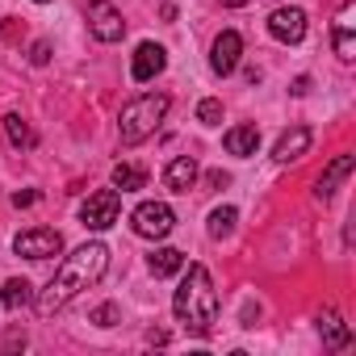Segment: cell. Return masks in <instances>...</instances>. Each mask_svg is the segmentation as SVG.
I'll return each mask as SVG.
<instances>
[{"label": "cell", "instance_id": "cell-28", "mask_svg": "<svg viewBox=\"0 0 356 356\" xmlns=\"http://www.w3.org/2000/svg\"><path fill=\"white\" fill-rule=\"evenodd\" d=\"M222 5H227V9H243V5H248V0H222Z\"/></svg>", "mask_w": 356, "mask_h": 356}, {"label": "cell", "instance_id": "cell-24", "mask_svg": "<svg viewBox=\"0 0 356 356\" xmlns=\"http://www.w3.org/2000/svg\"><path fill=\"white\" fill-rule=\"evenodd\" d=\"M30 63H34V67H47V63H51V42H34V47H30Z\"/></svg>", "mask_w": 356, "mask_h": 356}, {"label": "cell", "instance_id": "cell-12", "mask_svg": "<svg viewBox=\"0 0 356 356\" xmlns=\"http://www.w3.org/2000/svg\"><path fill=\"white\" fill-rule=\"evenodd\" d=\"M352 168H356V155H335V159L327 163V172L314 181V197H318V202H331V197H335V189L352 176Z\"/></svg>", "mask_w": 356, "mask_h": 356}, {"label": "cell", "instance_id": "cell-4", "mask_svg": "<svg viewBox=\"0 0 356 356\" xmlns=\"http://www.w3.org/2000/svg\"><path fill=\"white\" fill-rule=\"evenodd\" d=\"M172 227H176V214H172L168 202H143V206H134V214H130V231H134L138 239H168Z\"/></svg>", "mask_w": 356, "mask_h": 356}, {"label": "cell", "instance_id": "cell-26", "mask_svg": "<svg viewBox=\"0 0 356 356\" xmlns=\"http://www.w3.org/2000/svg\"><path fill=\"white\" fill-rule=\"evenodd\" d=\"M289 92H293V97H306V92H310V76H298V80H293V88H289Z\"/></svg>", "mask_w": 356, "mask_h": 356}, {"label": "cell", "instance_id": "cell-3", "mask_svg": "<svg viewBox=\"0 0 356 356\" xmlns=\"http://www.w3.org/2000/svg\"><path fill=\"white\" fill-rule=\"evenodd\" d=\"M168 109H172V97L168 92H143V97L126 101L122 113H118V138H122V147L147 143L159 130V122L168 118Z\"/></svg>", "mask_w": 356, "mask_h": 356}, {"label": "cell", "instance_id": "cell-11", "mask_svg": "<svg viewBox=\"0 0 356 356\" xmlns=\"http://www.w3.org/2000/svg\"><path fill=\"white\" fill-rule=\"evenodd\" d=\"M239 55H243V38L235 30H222L214 38V47H210V72L214 76H231L239 67Z\"/></svg>", "mask_w": 356, "mask_h": 356}, {"label": "cell", "instance_id": "cell-29", "mask_svg": "<svg viewBox=\"0 0 356 356\" xmlns=\"http://www.w3.org/2000/svg\"><path fill=\"white\" fill-rule=\"evenodd\" d=\"M34 5H51V0H34Z\"/></svg>", "mask_w": 356, "mask_h": 356}, {"label": "cell", "instance_id": "cell-15", "mask_svg": "<svg viewBox=\"0 0 356 356\" xmlns=\"http://www.w3.org/2000/svg\"><path fill=\"white\" fill-rule=\"evenodd\" d=\"M222 147H227V155H239V159L256 155V151H260V126H252V122L231 126V130L222 134Z\"/></svg>", "mask_w": 356, "mask_h": 356}, {"label": "cell", "instance_id": "cell-6", "mask_svg": "<svg viewBox=\"0 0 356 356\" xmlns=\"http://www.w3.org/2000/svg\"><path fill=\"white\" fill-rule=\"evenodd\" d=\"M84 17H88V34L97 42H122L126 38V17H122L118 5H109V0H88Z\"/></svg>", "mask_w": 356, "mask_h": 356}, {"label": "cell", "instance_id": "cell-8", "mask_svg": "<svg viewBox=\"0 0 356 356\" xmlns=\"http://www.w3.org/2000/svg\"><path fill=\"white\" fill-rule=\"evenodd\" d=\"M268 34H273L277 42H285V47L302 42V38H306V13H302L298 5L273 9V13H268Z\"/></svg>", "mask_w": 356, "mask_h": 356}, {"label": "cell", "instance_id": "cell-20", "mask_svg": "<svg viewBox=\"0 0 356 356\" xmlns=\"http://www.w3.org/2000/svg\"><path fill=\"white\" fill-rule=\"evenodd\" d=\"M235 222H239V210L235 206H218L210 214V239H231L235 235Z\"/></svg>", "mask_w": 356, "mask_h": 356}, {"label": "cell", "instance_id": "cell-25", "mask_svg": "<svg viewBox=\"0 0 356 356\" xmlns=\"http://www.w3.org/2000/svg\"><path fill=\"white\" fill-rule=\"evenodd\" d=\"M34 202H38L34 189H17V193H13V206H17V210H22V206H34Z\"/></svg>", "mask_w": 356, "mask_h": 356}, {"label": "cell", "instance_id": "cell-27", "mask_svg": "<svg viewBox=\"0 0 356 356\" xmlns=\"http://www.w3.org/2000/svg\"><path fill=\"white\" fill-rule=\"evenodd\" d=\"M227 185H231L227 172H210V189H227Z\"/></svg>", "mask_w": 356, "mask_h": 356}, {"label": "cell", "instance_id": "cell-5", "mask_svg": "<svg viewBox=\"0 0 356 356\" xmlns=\"http://www.w3.org/2000/svg\"><path fill=\"white\" fill-rule=\"evenodd\" d=\"M118 218H122V193L118 189H97L80 206V227H88V231H109Z\"/></svg>", "mask_w": 356, "mask_h": 356}, {"label": "cell", "instance_id": "cell-1", "mask_svg": "<svg viewBox=\"0 0 356 356\" xmlns=\"http://www.w3.org/2000/svg\"><path fill=\"white\" fill-rule=\"evenodd\" d=\"M105 268H109V248H105L101 239L80 243L72 256H63V264H59V273L51 277V285H47L42 293H34V310H38L42 318L59 314V310H63L67 302H76L88 285H97V281L105 277Z\"/></svg>", "mask_w": 356, "mask_h": 356}, {"label": "cell", "instance_id": "cell-13", "mask_svg": "<svg viewBox=\"0 0 356 356\" xmlns=\"http://www.w3.org/2000/svg\"><path fill=\"white\" fill-rule=\"evenodd\" d=\"M197 159L193 155H172L168 159V168H163V185L172 189V193H189L193 185H197Z\"/></svg>", "mask_w": 356, "mask_h": 356}, {"label": "cell", "instance_id": "cell-23", "mask_svg": "<svg viewBox=\"0 0 356 356\" xmlns=\"http://www.w3.org/2000/svg\"><path fill=\"white\" fill-rule=\"evenodd\" d=\"M118 318H122V310H118L113 302H101V306L92 310V323H97V327H118Z\"/></svg>", "mask_w": 356, "mask_h": 356}, {"label": "cell", "instance_id": "cell-10", "mask_svg": "<svg viewBox=\"0 0 356 356\" xmlns=\"http://www.w3.org/2000/svg\"><path fill=\"white\" fill-rule=\"evenodd\" d=\"M331 47L339 55V63H352L356 59V5H343L335 13V26H331Z\"/></svg>", "mask_w": 356, "mask_h": 356}, {"label": "cell", "instance_id": "cell-14", "mask_svg": "<svg viewBox=\"0 0 356 356\" xmlns=\"http://www.w3.org/2000/svg\"><path fill=\"white\" fill-rule=\"evenodd\" d=\"M306 151H310V126H289V130L277 138L273 159H277V163H298Z\"/></svg>", "mask_w": 356, "mask_h": 356}, {"label": "cell", "instance_id": "cell-22", "mask_svg": "<svg viewBox=\"0 0 356 356\" xmlns=\"http://www.w3.org/2000/svg\"><path fill=\"white\" fill-rule=\"evenodd\" d=\"M197 122H202V126H218V122H222V101H218V97H206V101L197 105Z\"/></svg>", "mask_w": 356, "mask_h": 356}, {"label": "cell", "instance_id": "cell-17", "mask_svg": "<svg viewBox=\"0 0 356 356\" xmlns=\"http://www.w3.org/2000/svg\"><path fill=\"white\" fill-rule=\"evenodd\" d=\"M30 302H34V285L26 277H9L5 285H0V306H5V310H22Z\"/></svg>", "mask_w": 356, "mask_h": 356}, {"label": "cell", "instance_id": "cell-19", "mask_svg": "<svg viewBox=\"0 0 356 356\" xmlns=\"http://www.w3.org/2000/svg\"><path fill=\"white\" fill-rule=\"evenodd\" d=\"M109 181H113V189L134 193V189H147V172H143V168H134V163H118V168L109 172Z\"/></svg>", "mask_w": 356, "mask_h": 356}, {"label": "cell", "instance_id": "cell-16", "mask_svg": "<svg viewBox=\"0 0 356 356\" xmlns=\"http://www.w3.org/2000/svg\"><path fill=\"white\" fill-rule=\"evenodd\" d=\"M318 335H323V343H327L331 352H343V348L352 343V327H348L335 310H323V314H318Z\"/></svg>", "mask_w": 356, "mask_h": 356}, {"label": "cell", "instance_id": "cell-18", "mask_svg": "<svg viewBox=\"0 0 356 356\" xmlns=\"http://www.w3.org/2000/svg\"><path fill=\"white\" fill-rule=\"evenodd\" d=\"M147 268L155 273V277H176L185 268V252H176V248H155L151 256H147Z\"/></svg>", "mask_w": 356, "mask_h": 356}, {"label": "cell", "instance_id": "cell-2", "mask_svg": "<svg viewBox=\"0 0 356 356\" xmlns=\"http://www.w3.org/2000/svg\"><path fill=\"white\" fill-rule=\"evenodd\" d=\"M181 285L172 293V314L189 335H210L214 323H218V289L210 281V268L206 264H189L181 268Z\"/></svg>", "mask_w": 356, "mask_h": 356}, {"label": "cell", "instance_id": "cell-21", "mask_svg": "<svg viewBox=\"0 0 356 356\" xmlns=\"http://www.w3.org/2000/svg\"><path fill=\"white\" fill-rule=\"evenodd\" d=\"M5 134H9V143L22 151V147H34V130H30V122L22 118V113H5Z\"/></svg>", "mask_w": 356, "mask_h": 356}, {"label": "cell", "instance_id": "cell-9", "mask_svg": "<svg viewBox=\"0 0 356 356\" xmlns=\"http://www.w3.org/2000/svg\"><path fill=\"white\" fill-rule=\"evenodd\" d=\"M163 67H168V51L159 42H138V51L130 59V80L134 84H151Z\"/></svg>", "mask_w": 356, "mask_h": 356}, {"label": "cell", "instance_id": "cell-7", "mask_svg": "<svg viewBox=\"0 0 356 356\" xmlns=\"http://www.w3.org/2000/svg\"><path fill=\"white\" fill-rule=\"evenodd\" d=\"M13 252L26 256V260H55L63 252V235L55 227H30L13 239Z\"/></svg>", "mask_w": 356, "mask_h": 356}]
</instances>
